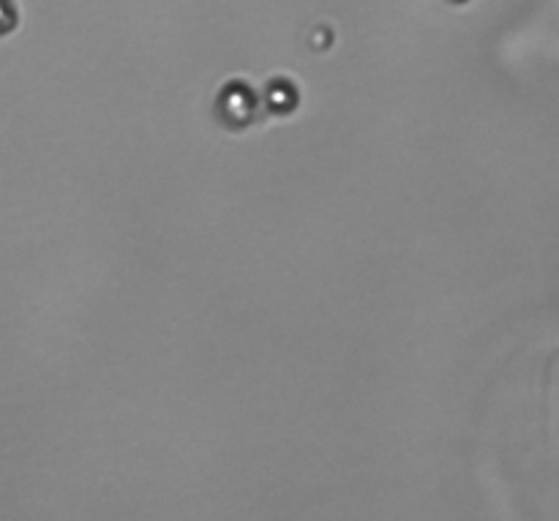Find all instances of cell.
I'll return each mask as SVG.
<instances>
[{
	"label": "cell",
	"mask_w": 559,
	"mask_h": 521,
	"mask_svg": "<svg viewBox=\"0 0 559 521\" xmlns=\"http://www.w3.org/2000/svg\"><path fill=\"white\" fill-rule=\"evenodd\" d=\"M451 3H467V0H451Z\"/></svg>",
	"instance_id": "cell-4"
},
{
	"label": "cell",
	"mask_w": 559,
	"mask_h": 521,
	"mask_svg": "<svg viewBox=\"0 0 559 521\" xmlns=\"http://www.w3.org/2000/svg\"><path fill=\"white\" fill-rule=\"evenodd\" d=\"M260 113V93L246 80H229L216 96V115L227 129H246Z\"/></svg>",
	"instance_id": "cell-1"
},
{
	"label": "cell",
	"mask_w": 559,
	"mask_h": 521,
	"mask_svg": "<svg viewBox=\"0 0 559 521\" xmlns=\"http://www.w3.org/2000/svg\"><path fill=\"white\" fill-rule=\"evenodd\" d=\"M271 115H293L295 107L300 104V91L293 80L287 76H273L265 85V93H262V102Z\"/></svg>",
	"instance_id": "cell-2"
},
{
	"label": "cell",
	"mask_w": 559,
	"mask_h": 521,
	"mask_svg": "<svg viewBox=\"0 0 559 521\" xmlns=\"http://www.w3.org/2000/svg\"><path fill=\"white\" fill-rule=\"evenodd\" d=\"M20 25V5L14 0H0V38L11 36Z\"/></svg>",
	"instance_id": "cell-3"
}]
</instances>
